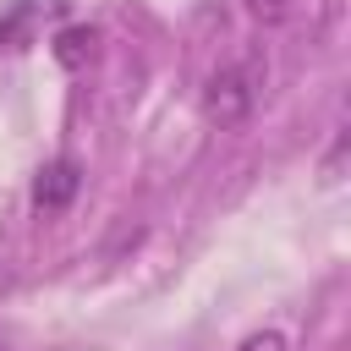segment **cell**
I'll use <instances>...</instances> for the list:
<instances>
[{"instance_id":"6da1fadb","label":"cell","mask_w":351,"mask_h":351,"mask_svg":"<svg viewBox=\"0 0 351 351\" xmlns=\"http://www.w3.org/2000/svg\"><path fill=\"white\" fill-rule=\"evenodd\" d=\"M263 82H269V60H263L258 49L225 60V66L208 71V82H203V115H208L214 126H241V121L258 110Z\"/></svg>"},{"instance_id":"7a4b0ae2","label":"cell","mask_w":351,"mask_h":351,"mask_svg":"<svg viewBox=\"0 0 351 351\" xmlns=\"http://www.w3.org/2000/svg\"><path fill=\"white\" fill-rule=\"evenodd\" d=\"M77 186H82V170H77L71 159H55V165L38 170V181H33V203H38L44 214H60V208L77 197Z\"/></svg>"},{"instance_id":"3957f363","label":"cell","mask_w":351,"mask_h":351,"mask_svg":"<svg viewBox=\"0 0 351 351\" xmlns=\"http://www.w3.org/2000/svg\"><path fill=\"white\" fill-rule=\"evenodd\" d=\"M88 49H93V33H82V27H71V33H60V49H55V55H60L66 66H77V60H82Z\"/></svg>"},{"instance_id":"277c9868","label":"cell","mask_w":351,"mask_h":351,"mask_svg":"<svg viewBox=\"0 0 351 351\" xmlns=\"http://www.w3.org/2000/svg\"><path fill=\"white\" fill-rule=\"evenodd\" d=\"M241 351H285V335H280V329H263V335H252Z\"/></svg>"},{"instance_id":"5b68a950","label":"cell","mask_w":351,"mask_h":351,"mask_svg":"<svg viewBox=\"0 0 351 351\" xmlns=\"http://www.w3.org/2000/svg\"><path fill=\"white\" fill-rule=\"evenodd\" d=\"M22 22H27V5H16V11H11L5 22H0V44H11V38L22 33Z\"/></svg>"}]
</instances>
